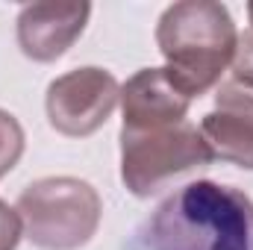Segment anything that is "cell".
<instances>
[{"mask_svg": "<svg viewBox=\"0 0 253 250\" xmlns=\"http://www.w3.org/2000/svg\"><path fill=\"white\" fill-rule=\"evenodd\" d=\"M24 236V224L18 218V212L0 200V250H15Z\"/></svg>", "mask_w": 253, "mask_h": 250, "instance_id": "10", "label": "cell"}, {"mask_svg": "<svg viewBox=\"0 0 253 250\" xmlns=\"http://www.w3.org/2000/svg\"><path fill=\"white\" fill-rule=\"evenodd\" d=\"M200 135L212 159L253 171V68L239 65L215 91V109L203 115Z\"/></svg>", "mask_w": 253, "mask_h": 250, "instance_id": "6", "label": "cell"}, {"mask_svg": "<svg viewBox=\"0 0 253 250\" xmlns=\"http://www.w3.org/2000/svg\"><path fill=\"white\" fill-rule=\"evenodd\" d=\"M15 212L30 245L42 250H80L100 227L97 188L77 177H44L18 194Z\"/></svg>", "mask_w": 253, "mask_h": 250, "instance_id": "3", "label": "cell"}, {"mask_svg": "<svg viewBox=\"0 0 253 250\" xmlns=\"http://www.w3.org/2000/svg\"><path fill=\"white\" fill-rule=\"evenodd\" d=\"M121 100V85L106 68H77L47 85L44 109L56 132L85 138L109 121Z\"/></svg>", "mask_w": 253, "mask_h": 250, "instance_id": "5", "label": "cell"}, {"mask_svg": "<svg viewBox=\"0 0 253 250\" xmlns=\"http://www.w3.org/2000/svg\"><path fill=\"white\" fill-rule=\"evenodd\" d=\"M191 97H186L165 68H141L121 85V126H153L186 121Z\"/></svg>", "mask_w": 253, "mask_h": 250, "instance_id": "8", "label": "cell"}, {"mask_svg": "<svg viewBox=\"0 0 253 250\" xmlns=\"http://www.w3.org/2000/svg\"><path fill=\"white\" fill-rule=\"evenodd\" d=\"M156 44L165 56V74L186 94L200 97L221 83L239 53V30L224 3L183 0L162 12Z\"/></svg>", "mask_w": 253, "mask_h": 250, "instance_id": "2", "label": "cell"}, {"mask_svg": "<svg viewBox=\"0 0 253 250\" xmlns=\"http://www.w3.org/2000/svg\"><path fill=\"white\" fill-rule=\"evenodd\" d=\"M209 162L215 159L189 118L180 124L121 126V180L135 197L159 194L174 177Z\"/></svg>", "mask_w": 253, "mask_h": 250, "instance_id": "4", "label": "cell"}, {"mask_svg": "<svg viewBox=\"0 0 253 250\" xmlns=\"http://www.w3.org/2000/svg\"><path fill=\"white\" fill-rule=\"evenodd\" d=\"M144 250H253V200L236 186L194 180L141 227Z\"/></svg>", "mask_w": 253, "mask_h": 250, "instance_id": "1", "label": "cell"}, {"mask_svg": "<svg viewBox=\"0 0 253 250\" xmlns=\"http://www.w3.org/2000/svg\"><path fill=\"white\" fill-rule=\"evenodd\" d=\"M24 126L18 124V118L6 109H0V180L18 165V159L24 156Z\"/></svg>", "mask_w": 253, "mask_h": 250, "instance_id": "9", "label": "cell"}, {"mask_svg": "<svg viewBox=\"0 0 253 250\" xmlns=\"http://www.w3.org/2000/svg\"><path fill=\"white\" fill-rule=\"evenodd\" d=\"M248 18H251V27H253V3H248Z\"/></svg>", "mask_w": 253, "mask_h": 250, "instance_id": "11", "label": "cell"}, {"mask_svg": "<svg viewBox=\"0 0 253 250\" xmlns=\"http://www.w3.org/2000/svg\"><path fill=\"white\" fill-rule=\"evenodd\" d=\"M91 3H33L18 15V44L33 62H56L83 36Z\"/></svg>", "mask_w": 253, "mask_h": 250, "instance_id": "7", "label": "cell"}]
</instances>
